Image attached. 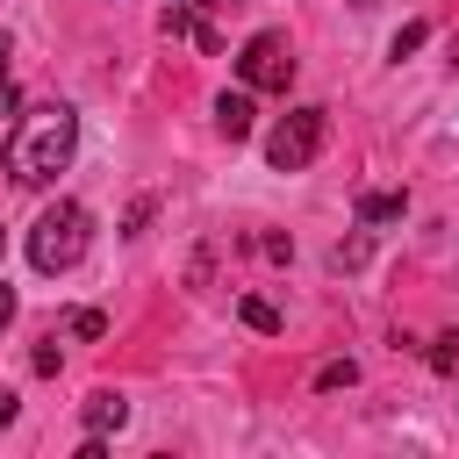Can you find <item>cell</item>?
<instances>
[{
    "instance_id": "obj_1",
    "label": "cell",
    "mask_w": 459,
    "mask_h": 459,
    "mask_svg": "<svg viewBox=\"0 0 459 459\" xmlns=\"http://www.w3.org/2000/svg\"><path fill=\"white\" fill-rule=\"evenodd\" d=\"M72 151H79V115H72L65 100H43V108L14 115V129H7V143H0L14 186H50V179L72 165Z\"/></svg>"
},
{
    "instance_id": "obj_2",
    "label": "cell",
    "mask_w": 459,
    "mask_h": 459,
    "mask_svg": "<svg viewBox=\"0 0 459 459\" xmlns=\"http://www.w3.org/2000/svg\"><path fill=\"white\" fill-rule=\"evenodd\" d=\"M86 244H93V215L79 201H50L29 230V265L36 273H72L86 258Z\"/></svg>"
},
{
    "instance_id": "obj_3",
    "label": "cell",
    "mask_w": 459,
    "mask_h": 459,
    "mask_svg": "<svg viewBox=\"0 0 459 459\" xmlns=\"http://www.w3.org/2000/svg\"><path fill=\"white\" fill-rule=\"evenodd\" d=\"M323 136H330V108L301 100V108H287V115L273 122V136H265V165H273V172H308L316 151H323Z\"/></svg>"
},
{
    "instance_id": "obj_4",
    "label": "cell",
    "mask_w": 459,
    "mask_h": 459,
    "mask_svg": "<svg viewBox=\"0 0 459 459\" xmlns=\"http://www.w3.org/2000/svg\"><path fill=\"white\" fill-rule=\"evenodd\" d=\"M237 79H244L251 93H287V86H294V43H287V29H258V36L237 50Z\"/></svg>"
},
{
    "instance_id": "obj_5",
    "label": "cell",
    "mask_w": 459,
    "mask_h": 459,
    "mask_svg": "<svg viewBox=\"0 0 459 459\" xmlns=\"http://www.w3.org/2000/svg\"><path fill=\"white\" fill-rule=\"evenodd\" d=\"M79 423H86V437H108V430H122V423H129V402H122L115 387H93V394H86V409H79Z\"/></svg>"
},
{
    "instance_id": "obj_6",
    "label": "cell",
    "mask_w": 459,
    "mask_h": 459,
    "mask_svg": "<svg viewBox=\"0 0 459 459\" xmlns=\"http://www.w3.org/2000/svg\"><path fill=\"white\" fill-rule=\"evenodd\" d=\"M158 29H165V36H186V43H201V50H208V57H215V50H222V36H215V29H208V22H201V14H194V7H186V0H172V7H165V14H158Z\"/></svg>"
},
{
    "instance_id": "obj_7",
    "label": "cell",
    "mask_w": 459,
    "mask_h": 459,
    "mask_svg": "<svg viewBox=\"0 0 459 459\" xmlns=\"http://www.w3.org/2000/svg\"><path fill=\"white\" fill-rule=\"evenodd\" d=\"M251 122H258V108H251V86H237V93H215V129H222L230 143H244V136H251Z\"/></svg>"
},
{
    "instance_id": "obj_8",
    "label": "cell",
    "mask_w": 459,
    "mask_h": 459,
    "mask_svg": "<svg viewBox=\"0 0 459 459\" xmlns=\"http://www.w3.org/2000/svg\"><path fill=\"white\" fill-rule=\"evenodd\" d=\"M409 215V194L394 186V194H359V222L366 230H380V222H402Z\"/></svg>"
},
{
    "instance_id": "obj_9",
    "label": "cell",
    "mask_w": 459,
    "mask_h": 459,
    "mask_svg": "<svg viewBox=\"0 0 459 459\" xmlns=\"http://www.w3.org/2000/svg\"><path fill=\"white\" fill-rule=\"evenodd\" d=\"M237 316H244L258 337H280V308H273L265 294H244V301H237Z\"/></svg>"
},
{
    "instance_id": "obj_10",
    "label": "cell",
    "mask_w": 459,
    "mask_h": 459,
    "mask_svg": "<svg viewBox=\"0 0 459 459\" xmlns=\"http://www.w3.org/2000/svg\"><path fill=\"white\" fill-rule=\"evenodd\" d=\"M7 57H14V36L0 29V122H14V115H22V108H14V65H7Z\"/></svg>"
},
{
    "instance_id": "obj_11",
    "label": "cell",
    "mask_w": 459,
    "mask_h": 459,
    "mask_svg": "<svg viewBox=\"0 0 459 459\" xmlns=\"http://www.w3.org/2000/svg\"><path fill=\"white\" fill-rule=\"evenodd\" d=\"M423 359H430V373H452V366H459V330L430 337V351H423Z\"/></svg>"
},
{
    "instance_id": "obj_12",
    "label": "cell",
    "mask_w": 459,
    "mask_h": 459,
    "mask_svg": "<svg viewBox=\"0 0 459 459\" xmlns=\"http://www.w3.org/2000/svg\"><path fill=\"white\" fill-rule=\"evenodd\" d=\"M366 251H373L366 237H344V244L330 251V265H337V273H359V265H366Z\"/></svg>"
},
{
    "instance_id": "obj_13",
    "label": "cell",
    "mask_w": 459,
    "mask_h": 459,
    "mask_svg": "<svg viewBox=\"0 0 459 459\" xmlns=\"http://www.w3.org/2000/svg\"><path fill=\"white\" fill-rule=\"evenodd\" d=\"M423 36H430L423 22H402V29H394V43H387V57H409V50H423Z\"/></svg>"
},
{
    "instance_id": "obj_14",
    "label": "cell",
    "mask_w": 459,
    "mask_h": 459,
    "mask_svg": "<svg viewBox=\"0 0 459 459\" xmlns=\"http://www.w3.org/2000/svg\"><path fill=\"white\" fill-rule=\"evenodd\" d=\"M351 380H359V366H351V359H330V366L316 373V387H323V394H330V387H351Z\"/></svg>"
},
{
    "instance_id": "obj_15",
    "label": "cell",
    "mask_w": 459,
    "mask_h": 459,
    "mask_svg": "<svg viewBox=\"0 0 459 459\" xmlns=\"http://www.w3.org/2000/svg\"><path fill=\"white\" fill-rule=\"evenodd\" d=\"M65 330H72V337H100V330H108V316H100V308H72V323H65Z\"/></svg>"
},
{
    "instance_id": "obj_16",
    "label": "cell",
    "mask_w": 459,
    "mask_h": 459,
    "mask_svg": "<svg viewBox=\"0 0 459 459\" xmlns=\"http://www.w3.org/2000/svg\"><path fill=\"white\" fill-rule=\"evenodd\" d=\"M151 208H158L151 194H143V201H129V215H122V237H143V222H151Z\"/></svg>"
},
{
    "instance_id": "obj_17",
    "label": "cell",
    "mask_w": 459,
    "mask_h": 459,
    "mask_svg": "<svg viewBox=\"0 0 459 459\" xmlns=\"http://www.w3.org/2000/svg\"><path fill=\"white\" fill-rule=\"evenodd\" d=\"M57 359H65V344H57V337H43V344L29 351V366H36V373H57Z\"/></svg>"
},
{
    "instance_id": "obj_18",
    "label": "cell",
    "mask_w": 459,
    "mask_h": 459,
    "mask_svg": "<svg viewBox=\"0 0 459 459\" xmlns=\"http://www.w3.org/2000/svg\"><path fill=\"white\" fill-rule=\"evenodd\" d=\"M7 323H14V287L0 280V330H7Z\"/></svg>"
},
{
    "instance_id": "obj_19",
    "label": "cell",
    "mask_w": 459,
    "mask_h": 459,
    "mask_svg": "<svg viewBox=\"0 0 459 459\" xmlns=\"http://www.w3.org/2000/svg\"><path fill=\"white\" fill-rule=\"evenodd\" d=\"M14 416H22V402H14V394H7V387H0V430H7V423H14Z\"/></svg>"
},
{
    "instance_id": "obj_20",
    "label": "cell",
    "mask_w": 459,
    "mask_h": 459,
    "mask_svg": "<svg viewBox=\"0 0 459 459\" xmlns=\"http://www.w3.org/2000/svg\"><path fill=\"white\" fill-rule=\"evenodd\" d=\"M186 7H208V14H222V7H244V0H186Z\"/></svg>"
},
{
    "instance_id": "obj_21",
    "label": "cell",
    "mask_w": 459,
    "mask_h": 459,
    "mask_svg": "<svg viewBox=\"0 0 459 459\" xmlns=\"http://www.w3.org/2000/svg\"><path fill=\"white\" fill-rule=\"evenodd\" d=\"M0 251H7V230H0Z\"/></svg>"
},
{
    "instance_id": "obj_22",
    "label": "cell",
    "mask_w": 459,
    "mask_h": 459,
    "mask_svg": "<svg viewBox=\"0 0 459 459\" xmlns=\"http://www.w3.org/2000/svg\"><path fill=\"white\" fill-rule=\"evenodd\" d=\"M0 143H7V122H0Z\"/></svg>"
}]
</instances>
